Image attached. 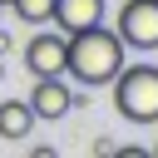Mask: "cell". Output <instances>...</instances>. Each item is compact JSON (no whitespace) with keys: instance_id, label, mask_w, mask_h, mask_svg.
<instances>
[{"instance_id":"6da1fadb","label":"cell","mask_w":158,"mask_h":158,"mask_svg":"<svg viewBox=\"0 0 158 158\" xmlns=\"http://www.w3.org/2000/svg\"><path fill=\"white\" fill-rule=\"evenodd\" d=\"M123 64V40L118 30H104V25H89V30H74L69 35V54H64V74L79 79L84 89L89 84H109Z\"/></svg>"},{"instance_id":"7a4b0ae2","label":"cell","mask_w":158,"mask_h":158,"mask_svg":"<svg viewBox=\"0 0 158 158\" xmlns=\"http://www.w3.org/2000/svg\"><path fill=\"white\" fill-rule=\"evenodd\" d=\"M114 84V109L133 123H153L158 118V64H118Z\"/></svg>"},{"instance_id":"3957f363","label":"cell","mask_w":158,"mask_h":158,"mask_svg":"<svg viewBox=\"0 0 158 158\" xmlns=\"http://www.w3.org/2000/svg\"><path fill=\"white\" fill-rule=\"evenodd\" d=\"M64 54H69V35L64 30H49V25H35V35L25 40V69L40 79V74H59L64 79Z\"/></svg>"},{"instance_id":"277c9868","label":"cell","mask_w":158,"mask_h":158,"mask_svg":"<svg viewBox=\"0 0 158 158\" xmlns=\"http://www.w3.org/2000/svg\"><path fill=\"white\" fill-rule=\"evenodd\" d=\"M118 40L123 49H158V0H123Z\"/></svg>"},{"instance_id":"5b68a950","label":"cell","mask_w":158,"mask_h":158,"mask_svg":"<svg viewBox=\"0 0 158 158\" xmlns=\"http://www.w3.org/2000/svg\"><path fill=\"white\" fill-rule=\"evenodd\" d=\"M30 114H35V123H54V118H64L79 99H74V89L69 84H59V74H40L35 84H30Z\"/></svg>"},{"instance_id":"8992f818","label":"cell","mask_w":158,"mask_h":158,"mask_svg":"<svg viewBox=\"0 0 158 158\" xmlns=\"http://www.w3.org/2000/svg\"><path fill=\"white\" fill-rule=\"evenodd\" d=\"M49 25H54V30H64V35L89 30V25H104V0H54Z\"/></svg>"},{"instance_id":"52a82bcc","label":"cell","mask_w":158,"mask_h":158,"mask_svg":"<svg viewBox=\"0 0 158 158\" xmlns=\"http://www.w3.org/2000/svg\"><path fill=\"white\" fill-rule=\"evenodd\" d=\"M30 128H35L30 104H25V99H5V104H0V138H25Z\"/></svg>"},{"instance_id":"ba28073f","label":"cell","mask_w":158,"mask_h":158,"mask_svg":"<svg viewBox=\"0 0 158 158\" xmlns=\"http://www.w3.org/2000/svg\"><path fill=\"white\" fill-rule=\"evenodd\" d=\"M10 5L25 25H49V10H54V0H10Z\"/></svg>"},{"instance_id":"9c48e42d","label":"cell","mask_w":158,"mask_h":158,"mask_svg":"<svg viewBox=\"0 0 158 158\" xmlns=\"http://www.w3.org/2000/svg\"><path fill=\"white\" fill-rule=\"evenodd\" d=\"M10 44H15V40H10L5 30H0V54H10Z\"/></svg>"},{"instance_id":"30bf717a","label":"cell","mask_w":158,"mask_h":158,"mask_svg":"<svg viewBox=\"0 0 158 158\" xmlns=\"http://www.w3.org/2000/svg\"><path fill=\"white\" fill-rule=\"evenodd\" d=\"M148 153H153V158H158V143H153V148H148Z\"/></svg>"},{"instance_id":"8fae6325","label":"cell","mask_w":158,"mask_h":158,"mask_svg":"<svg viewBox=\"0 0 158 158\" xmlns=\"http://www.w3.org/2000/svg\"><path fill=\"white\" fill-rule=\"evenodd\" d=\"M0 5H10V0H0Z\"/></svg>"}]
</instances>
